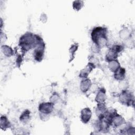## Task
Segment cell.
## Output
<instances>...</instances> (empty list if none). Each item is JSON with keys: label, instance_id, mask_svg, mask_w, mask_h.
<instances>
[{"label": "cell", "instance_id": "obj_1", "mask_svg": "<svg viewBox=\"0 0 135 135\" xmlns=\"http://www.w3.org/2000/svg\"><path fill=\"white\" fill-rule=\"evenodd\" d=\"M106 29L101 27H95L91 33L92 41L98 47L103 46L107 43Z\"/></svg>", "mask_w": 135, "mask_h": 135}, {"label": "cell", "instance_id": "obj_2", "mask_svg": "<svg viewBox=\"0 0 135 135\" xmlns=\"http://www.w3.org/2000/svg\"><path fill=\"white\" fill-rule=\"evenodd\" d=\"M53 104L52 103H42L39 105V110L44 114H49L53 110Z\"/></svg>", "mask_w": 135, "mask_h": 135}, {"label": "cell", "instance_id": "obj_3", "mask_svg": "<svg viewBox=\"0 0 135 135\" xmlns=\"http://www.w3.org/2000/svg\"><path fill=\"white\" fill-rule=\"evenodd\" d=\"M91 117V111L89 108H85L83 109L81 111V120L84 123H87L90 119Z\"/></svg>", "mask_w": 135, "mask_h": 135}, {"label": "cell", "instance_id": "obj_4", "mask_svg": "<svg viewBox=\"0 0 135 135\" xmlns=\"http://www.w3.org/2000/svg\"><path fill=\"white\" fill-rule=\"evenodd\" d=\"M43 49L42 46H39L38 48L35 50L34 52V59L37 61H41L43 59Z\"/></svg>", "mask_w": 135, "mask_h": 135}, {"label": "cell", "instance_id": "obj_5", "mask_svg": "<svg viewBox=\"0 0 135 135\" xmlns=\"http://www.w3.org/2000/svg\"><path fill=\"white\" fill-rule=\"evenodd\" d=\"M124 69L121 68H119L114 72V78L117 80H122L124 77Z\"/></svg>", "mask_w": 135, "mask_h": 135}, {"label": "cell", "instance_id": "obj_6", "mask_svg": "<svg viewBox=\"0 0 135 135\" xmlns=\"http://www.w3.org/2000/svg\"><path fill=\"white\" fill-rule=\"evenodd\" d=\"M1 50L4 54L7 56H10L13 54V50L8 46L3 45L1 47Z\"/></svg>", "mask_w": 135, "mask_h": 135}, {"label": "cell", "instance_id": "obj_7", "mask_svg": "<svg viewBox=\"0 0 135 135\" xmlns=\"http://www.w3.org/2000/svg\"><path fill=\"white\" fill-rule=\"evenodd\" d=\"M1 128L4 130L9 127V122L8 121L7 118L4 115L2 116L1 118Z\"/></svg>", "mask_w": 135, "mask_h": 135}, {"label": "cell", "instance_id": "obj_8", "mask_svg": "<svg viewBox=\"0 0 135 135\" xmlns=\"http://www.w3.org/2000/svg\"><path fill=\"white\" fill-rule=\"evenodd\" d=\"M81 83L85 84V85H83V84H81V87L82 91L83 92H86L88 89H89V88L91 86V82H90V80H88V79L85 80L84 81H82Z\"/></svg>", "mask_w": 135, "mask_h": 135}, {"label": "cell", "instance_id": "obj_9", "mask_svg": "<svg viewBox=\"0 0 135 135\" xmlns=\"http://www.w3.org/2000/svg\"><path fill=\"white\" fill-rule=\"evenodd\" d=\"M119 64L117 61L115 60H112L110 61L109 68H110V69L112 70L114 72L119 68Z\"/></svg>", "mask_w": 135, "mask_h": 135}, {"label": "cell", "instance_id": "obj_10", "mask_svg": "<svg viewBox=\"0 0 135 135\" xmlns=\"http://www.w3.org/2000/svg\"><path fill=\"white\" fill-rule=\"evenodd\" d=\"M83 6V2L82 1H75L73 2V8L76 10H80Z\"/></svg>", "mask_w": 135, "mask_h": 135}, {"label": "cell", "instance_id": "obj_11", "mask_svg": "<svg viewBox=\"0 0 135 135\" xmlns=\"http://www.w3.org/2000/svg\"><path fill=\"white\" fill-rule=\"evenodd\" d=\"M30 112L29 111L26 110L21 115L20 117V120L22 122H26L30 118Z\"/></svg>", "mask_w": 135, "mask_h": 135}]
</instances>
